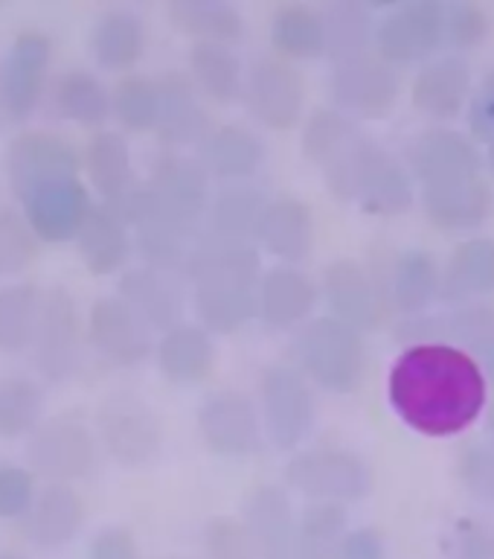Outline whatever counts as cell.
I'll list each match as a JSON object with an SVG mask.
<instances>
[{
    "mask_svg": "<svg viewBox=\"0 0 494 559\" xmlns=\"http://www.w3.org/2000/svg\"><path fill=\"white\" fill-rule=\"evenodd\" d=\"M113 117L129 131H155L160 120V82L148 76H122L111 91Z\"/></svg>",
    "mask_w": 494,
    "mask_h": 559,
    "instance_id": "cell-47",
    "label": "cell"
},
{
    "mask_svg": "<svg viewBox=\"0 0 494 559\" xmlns=\"http://www.w3.org/2000/svg\"><path fill=\"white\" fill-rule=\"evenodd\" d=\"M405 160H408L410 175L425 187L474 178L483 169L478 143L454 129L419 131L408 143Z\"/></svg>",
    "mask_w": 494,
    "mask_h": 559,
    "instance_id": "cell-14",
    "label": "cell"
},
{
    "mask_svg": "<svg viewBox=\"0 0 494 559\" xmlns=\"http://www.w3.org/2000/svg\"><path fill=\"white\" fill-rule=\"evenodd\" d=\"M489 431H492L494 437V402H492V411H489Z\"/></svg>",
    "mask_w": 494,
    "mask_h": 559,
    "instance_id": "cell-58",
    "label": "cell"
},
{
    "mask_svg": "<svg viewBox=\"0 0 494 559\" xmlns=\"http://www.w3.org/2000/svg\"><path fill=\"white\" fill-rule=\"evenodd\" d=\"M35 478L24 466L3 463L0 466V519H21L29 515L35 504Z\"/></svg>",
    "mask_w": 494,
    "mask_h": 559,
    "instance_id": "cell-50",
    "label": "cell"
},
{
    "mask_svg": "<svg viewBox=\"0 0 494 559\" xmlns=\"http://www.w3.org/2000/svg\"><path fill=\"white\" fill-rule=\"evenodd\" d=\"M52 59V41L41 29H24L0 61V111L9 120H29L41 103Z\"/></svg>",
    "mask_w": 494,
    "mask_h": 559,
    "instance_id": "cell-9",
    "label": "cell"
},
{
    "mask_svg": "<svg viewBox=\"0 0 494 559\" xmlns=\"http://www.w3.org/2000/svg\"><path fill=\"white\" fill-rule=\"evenodd\" d=\"M148 187L172 216L204 227L209 210V175L198 157H183L178 152H164L148 169Z\"/></svg>",
    "mask_w": 494,
    "mask_h": 559,
    "instance_id": "cell-17",
    "label": "cell"
},
{
    "mask_svg": "<svg viewBox=\"0 0 494 559\" xmlns=\"http://www.w3.org/2000/svg\"><path fill=\"white\" fill-rule=\"evenodd\" d=\"M82 353V318L70 288L52 286L44 292L41 318L33 338V365L47 382H64L79 367Z\"/></svg>",
    "mask_w": 494,
    "mask_h": 559,
    "instance_id": "cell-8",
    "label": "cell"
},
{
    "mask_svg": "<svg viewBox=\"0 0 494 559\" xmlns=\"http://www.w3.org/2000/svg\"><path fill=\"white\" fill-rule=\"evenodd\" d=\"M425 216L443 230H474L492 216L494 192L486 178H462V181L425 187L422 195Z\"/></svg>",
    "mask_w": 494,
    "mask_h": 559,
    "instance_id": "cell-25",
    "label": "cell"
},
{
    "mask_svg": "<svg viewBox=\"0 0 494 559\" xmlns=\"http://www.w3.org/2000/svg\"><path fill=\"white\" fill-rule=\"evenodd\" d=\"M183 274L192 283H204V280H248V283H260V251L248 239H227V236H216L204 230Z\"/></svg>",
    "mask_w": 494,
    "mask_h": 559,
    "instance_id": "cell-32",
    "label": "cell"
},
{
    "mask_svg": "<svg viewBox=\"0 0 494 559\" xmlns=\"http://www.w3.org/2000/svg\"><path fill=\"white\" fill-rule=\"evenodd\" d=\"M85 157L56 131L26 129L7 143L3 169L17 199L61 181H79Z\"/></svg>",
    "mask_w": 494,
    "mask_h": 559,
    "instance_id": "cell-6",
    "label": "cell"
},
{
    "mask_svg": "<svg viewBox=\"0 0 494 559\" xmlns=\"http://www.w3.org/2000/svg\"><path fill=\"white\" fill-rule=\"evenodd\" d=\"M492 166H494V146H492Z\"/></svg>",
    "mask_w": 494,
    "mask_h": 559,
    "instance_id": "cell-60",
    "label": "cell"
},
{
    "mask_svg": "<svg viewBox=\"0 0 494 559\" xmlns=\"http://www.w3.org/2000/svg\"><path fill=\"white\" fill-rule=\"evenodd\" d=\"M120 297L152 326L169 332L183 323V288L172 271L140 265L120 277Z\"/></svg>",
    "mask_w": 494,
    "mask_h": 559,
    "instance_id": "cell-21",
    "label": "cell"
},
{
    "mask_svg": "<svg viewBox=\"0 0 494 559\" xmlns=\"http://www.w3.org/2000/svg\"><path fill=\"white\" fill-rule=\"evenodd\" d=\"M489 33V17L478 3H457L445 7V41H451L457 50L478 47Z\"/></svg>",
    "mask_w": 494,
    "mask_h": 559,
    "instance_id": "cell-52",
    "label": "cell"
},
{
    "mask_svg": "<svg viewBox=\"0 0 494 559\" xmlns=\"http://www.w3.org/2000/svg\"><path fill=\"white\" fill-rule=\"evenodd\" d=\"M85 169L96 192L103 195V204L108 207H117L140 183L134 178V166H131L129 140L122 138L120 131L103 129L87 140Z\"/></svg>",
    "mask_w": 494,
    "mask_h": 559,
    "instance_id": "cell-33",
    "label": "cell"
},
{
    "mask_svg": "<svg viewBox=\"0 0 494 559\" xmlns=\"http://www.w3.org/2000/svg\"><path fill=\"white\" fill-rule=\"evenodd\" d=\"M260 393L270 443L277 449H294L303 443L314 423V400L303 376L291 367H268L262 373Z\"/></svg>",
    "mask_w": 494,
    "mask_h": 559,
    "instance_id": "cell-12",
    "label": "cell"
},
{
    "mask_svg": "<svg viewBox=\"0 0 494 559\" xmlns=\"http://www.w3.org/2000/svg\"><path fill=\"white\" fill-rule=\"evenodd\" d=\"M21 213L41 242H70L76 239L87 213L94 207L91 192L82 181H61L41 187L21 199Z\"/></svg>",
    "mask_w": 494,
    "mask_h": 559,
    "instance_id": "cell-18",
    "label": "cell"
},
{
    "mask_svg": "<svg viewBox=\"0 0 494 559\" xmlns=\"http://www.w3.org/2000/svg\"><path fill=\"white\" fill-rule=\"evenodd\" d=\"M91 347L117 367H134L152 353V326L120 295L99 297L87 312Z\"/></svg>",
    "mask_w": 494,
    "mask_h": 559,
    "instance_id": "cell-15",
    "label": "cell"
},
{
    "mask_svg": "<svg viewBox=\"0 0 494 559\" xmlns=\"http://www.w3.org/2000/svg\"><path fill=\"white\" fill-rule=\"evenodd\" d=\"M253 239L282 262L305 260V253L312 251L314 242L312 210L294 195L270 199Z\"/></svg>",
    "mask_w": 494,
    "mask_h": 559,
    "instance_id": "cell-28",
    "label": "cell"
},
{
    "mask_svg": "<svg viewBox=\"0 0 494 559\" xmlns=\"http://www.w3.org/2000/svg\"><path fill=\"white\" fill-rule=\"evenodd\" d=\"M335 559H384V542L382 536L370 527L347 533V539L340 545Z\"/></svg>",
    "mask_w": 494,
    "mask_h": 559,
    "instance_id": "cell-56",
    "label": "cell"
},
{
    "mask_svg": "<svg viewBox=\"0 0 494 559\" xmlns=\"http://www.w3.org/2000/svg\"><path fill=\"white\" fill-rule=\"evenodd\" d=\"M216 365V344L198 323H178L157 341V367L174 384H195L207 379Z\"/></svg>",
    "mask_w": 494,
    "mask_h": 559,
    "instance_id": "cell-31",
    "label": "cell"
},
{
    "mask_svg": "<svg viewBox=\"0 0 494 559\" xmlns=\"http://www.w3.org/2000/svg\"><path fill=\"white\" fill-rule=\"evenodd\" d=\"M364 131L358 129L352 117L335 108H317V111L305 120L303 129V155L312 160L314 166H326L347 152Z\"/></svg>",
    "mask_w": 494,
    "mask_h": 559,
    "instance_id": "cell-45",
    "label": "cell"
},
{
    "mask_svg": "<svg viewBox=\"0 0 494 559\" xmlns=\"http://www.w3.org/2000/svg\"><path fill=\"white\" fill-rule=\"evenodd\" d=\"M471 96V70L460 56H445L419 70L410 87L413 108L434 120H451Z\"/></svg>",
    "mask_w": 494,
    "mask_h": 559,
    "instance_id": "cell-26",
    "label": "cell"
},
{
    "mask_svg": "<svg viewBox=\"0 0 494 559\" xmlns=\"http://www.w3.org/2000/svg\"><path fill=\"white\" fill-rule=\"evenodd\" d=\"M160 82V120H157V138L164 146H190L207 138L209 126L207 108L201 103L198 87L183 73H166Z\"/></svg>",
    "mask_w": 494,
    "mask_h": 559,
    "instance_id": "cell-22",
    "label": "cell"
},
{
    "mask_svg": "<svg viewBox=\"0 0 494 559\" xmlns=\"http://www.w3.org/2000/svg\"><path fill=\"white\" fill-rule=\"evenodd\" d=\"M393 411L427 437L460 435L486 408V373L466 349L413 344L390 367Z\"/></svg>",
    "mask_w": 494,
    "mask_h": 559,
    "instance_id": "cell-1",
    "label": "cell"
},
{
    "mask_svg": "<svg viewBox=\"0 0 494 559\" xmlns=\"http://www.w3.org/2000/svg\"><path fill=\"white\" fill-rule=\"evenodd\" d=\"M323 35H326V56L335 59V64L361 59L366 56V47L373 44L375 29L373 17L358 3H335L323 12Z\"/></svg>",
    "mask_w": 494,
    "mask_h": 559,
    "instance_id": "cell-42",
    "label": "cell"
},
{
    "mask_svg": "<svg viewBox=\"0 0 494 559\" xmlns=\"http://www.w3.org/2000/svg\"><path fill=\"white\" fill-rule=\"evenodd\" d=\"M445 41V7L436 0L401 3L375 29V47L387 64L427 59Z\"/></svg>",
    "mask_w": 494,
    "mask_h": 559,
    "instance_id": "cell-13",
    "label": "cell"
},
{
    "mask_svg": "<svg viewBox=\"0 0 494 559\" xmlns=\"http://www.w3.org/2000/svg\"><path fill=\"white\" fill-rule=\"evenodd\" d=\"M347 539L344 504H312L297 519L294 559H335Z\"/></svg>",
    "mask_w": 494,
    "mask_h": 559,
    "instance_id": "cell-43",
    "label": "cell"
},
{
    "mask_svg": "<svg viewBox=\"0 0 494 559\" xmlns=\"http://www.w3.org/2000/svg\"><path fill=\"white\" fill-rule=\"evenodd\" d=\"M26 461L50 484L87 478L96 466L94 431L73 417L44 419L26 443Z\"/></svg>",
    "mask_w": 494,
    "mask_h": 559,
    "instance_id": "cell-7",
    "label": "cell"
},
{
    "mask_svg": "<svg viewBox=\"0 0 494 559\" xmlns=\"http://www.w3.org/2000/svg\"><path fill=\"white\" fill-rule=\"evenodd\" d=\"M172 24L204 44H227L242 38L244 21L236 7L221 0H178L169 7Z\"/></svg>",
    "mask_w": 494,
    "mask_h": 559,
    "instance_id": "cell-41",
    "label": "cell"
},
{
    "mask_svg": "<svg viewBox=\"0 0 494 559\" xmlns=\"http://www.w3.org/2000/svg\"><path fill=\"white\" fill-rule=\"evenodd\" d=\"M262 160H265L262 140L236 122L218 126L198 143V164L207 169L209 178L244 181L260 173Z\"/></svg>",
    "mask_w": 494,
    "mask_h": 559,
    "instance_id": "cell-29",
    "label": "cell"
},
{
    "mask_svg": "<svg viewBox=\"0 0 494 559\" xmlns=\"http://www.w3.org/2000/svg\"><path fill=\"white\" fill-rule=\"evenodd\" d=\"M76 245L85 269L96 277H108L117 274L131 257L129 225L108 204H94L79 230Z\"/></svg>",
    "mask_w": 494,
    "mask_h": 559,
    "instance_id": "cell-30",
    "label": "cell"
},
{
    "mask_svg": "<svg viewBox=\"0 0 494 559\" xmlns=\"http://www.w3.org/2000/svg\"><path fill=\"white\" fill-rule=\"evenodd\" d=\"M326 187L340 201H356L370 216H399L413 204V181L408 169L361 134L340 157L323 169Z\"/></svg>",
    "mask_w": 494,
    "mask_h": 559,
    "instance_id": "cell-2",
    "label": "cell"
},
{
    "mask_svg": "<svg viewBox=\"0 0 494 559\" xmlns=\"http://www.w3.org/2000/svg\"><path fill=\"white\" fill-rule=\"evenodd\" d=\"M260 283L248 280H204L195 283V312L201 326L218 335H233L260 314Z\"/></svg>",
    "mask_w": 494,
    "mask_h": 559,
    "instance_id": "cell-27",
    "label": "cell"
},
{
    "mask_svg": "<svg viewBox=\"0 0 494 559\" xmlns=\"http://www.w3.org/2000/svg\"><path fill=\"white\" fill-rule=\"evenodd\" d=\"M291 349L305 373L326 391L349 393L364 382V338H361V332L332 314L303 323Z\"/></svg>",
    "mask_w": 494,
    "mask_h": 559,
    "instance_id": "cell-3",
    "label": "cell"
},
{
    "mask_svg": "<svg viewBox=\"0 0 494 559\" xmlns=\"http://www.w3.org/2000/svg\"><path fill=\"white\" fill-rule=\"evenodd\" d=\"M52 103L64 120L96 129L113 114L111 94L91 70L73 68L61 73L52 85Z\"/></svg>",
    "mask_w": 494,
    "mask_h": 559,
    "instance_id": "cell-38",
    "label": "cell"
},
{
    "mask_svg": "<svg viewBox=\"0 0 494 559\" xmlns=\"http://www.w3.org/2000/svg\"><path fill=\"white\" fill-rule=\"evenodd\" d=\"M469 126L471 138L483 140V143L494 146V70L483 76L478 94L471 96Z\"/></svg>",
    "mask_w": 494,
    "mask_h": 559,
    "instance_id": "cell-54",
    "label": "cell"
},
{
    "mask_svg": "<svg viewBox=\"0 0 494 559\" xmlns=\"http://www.w3.org/2000/svg\"><path fill=\"white\" fill-rule=\"evenodd\" d=\"M268 195L260 187L251 183H233L209 201L207 222L204 230L227 239H248L251 242L256 236V227L262 222V213L268 207Z\"/></svg>",
    "mask_w": 494,
    "mask_h": 559,
    "instance_id": "cell-36",
    "label": "cell"
},
{
    "mask_svg": "<svg viewBox=\"0 0 494 559\" xmlns=\"http://www.w3.org/2000/svg\"><path fill=\"white\" fill-rule=\"evenodd\" d=\"M270 44L291 59H314L326 52L323 17L309 7H282L270 21Z\"/></svg>",
    "mask_w": 494,
    "mask_h": 559,
    "instance_id": "cell-44",
    "label": "cell"
},
{
    "mask_svg": "<svg viewBox=\"0 0 494 559\" xmlns=\"http://www.w3.org/2000/svg\"><path fill=\"white\" fill-rule=\"evenodd\" d=\"M436 295H443V274L434 257L419 248L401 251L387 277V297L393 309L405 314H422L434 304Z\"/></svg>",
    "mask_w": 494,
    "mask_h": 559,
    "instance_id": "cell-35",
    "label": "cell"
},
{
    "mask_svg": "<svg viewBox=\"0 0 494 559\" xmlns=\"http://www.w3.org/2000/svg\"><path fill=\"white\" fill-rule=\"evenodd\" d=\"M0 120H3V111H0Z\"/></svg>",
    "mask_w": 494,
    "mask_h": 559,
    "instance_id": "cell-61",
    "label": "cell"
},
{
    "mask_svg": "<svg viewBox=\"0 0 494 559\" xmlns=\"http://www.w3.org/2000/svg\"><path fill=\"white\" fill-rule=\"evenodd\" d=\"M198 431L218 457H248L262 445L260 414L244 393L221 391L201 402Z\"/></svg>",
    "mask_w": 494,
    "mask_h": 559,
    "instance_id": "cell-16",
    "label": "cell"
},
{
    "mask_svg": "<svg viewBox=\"0 0 494 559\" xmlns=\"http://www.w3.org/2000/svg\"><path fill=\"white\" fill-rule=\"evenodd\" d=\"M242 96L253 120L274 131H288L303 117L305 82L288 61L260 59L244 76Z\"/></svg>",
    "mask_w": 494,
    "mask_h": 559,
    "instance_id": "cell-10",
    "label": "cell"
},
{
    "mask_svg": "<svg viewBox=\"0 0 494 559\" xmlns=\"http://www.w3.org/2000/svg\"><path fill=\"white\" fill-rule=\"evenodd\" d=\"M96 431L105 452L125 469H140L164 449V426L155 408L137 393L117 391L96 408Z\"/></svg>",
    "mask_w": 494,
    "mask_h": 559,
    "instance_id": "cell-4",
    "label": "cell"
},
{
    "mask_svg": "<svg viewBox=\"0 0 494 559\" xmlns=\"http://www.w3.org/2000/svg\"><path fill=\"white\" fill-rule=\"evenodd\" d=\"M466 492L480 501H494V445H469L457 461Z\"/></svg>",
    "mask_w": 494,
    "mask_h": 559,
    "instance_id": "cell-51",
    "label": "cell"
},
{
    "mask_svg": "<svg viewBox=\"0 0 494 559\" xmlns=\"http://www.w3.org/2000/svg\"><path fill=\"white\" fill-rule=\"evenodd\" d=\"M329 94L347 117L382 120L399 103V73L384 59L361 56V59L335 64Z\"/></svg>",
    "mask_w": 494,
    "mask_h": 559,
    "instance_id": "cell-11",
    "label": "cell"
},
{
    "mask_svg": "<svg viewBox=\"0 0 494 559\" xmlns=\"http://www.w3.org/2000/svg\"><path fill=\"white\" fill-rule=\"evenodd\" d=\"M0 559H24V557H15V554H7V557H0Z\"/></svg>",
    "mask_w": 494,
    "mask_h": 559,
    "instance_id": "cell-59",
    "label": "cell"
},
{
    "mask_svg": "<svg viewBox=\"0 0 494 559\" xmlns=\"http://www.w3.org/2000/svg\"><path fill=\"white\" fill-rule=\"evenodd\" d=\"M474 353H478V365L483 367V373L492 376V382H494V326L492 330L483 335V338L478 341V347H474Z\"/></svg>",
    "mask_w": 494,
    "mask_h": 559,
    "instance_id": "cell-57",
    "label": "cell"
},
{
    "mask_svg": "<svg viewBox=\"0 0 494 559\" xmlns=\"http://www.w3.org/2000/svg\"><path fill=\"white\" fill-rule=\"evenodd\" d=\"M87 44L99 68L129 70L146 50V29H143V21L129 9H108L91 26Z\"/></svg>",
    "mask_w": 494,
    "mask_h": 559,
    "instance_id": "cell-34",
    "label": "cell"
},
{
    "mask_svg": "<svg viewBox=\"0 0 494 559\" xmlns=\"http://www.w3.org/2000/svg\"><path fill=\"white\" fill-rule=\"evenodd\" d=\"M483 295H494V239L478 236L451 251V262L443 274V297L466 300Z\"/></svg>",
    "mask_w": 494,
    "mask_h": 559,
    "instance_id": "cell-37",
    "label": "cell"
},
{
    "mask_svg": "<svg viewBox=\"0 0 494 559\" xmlns=\"http://www.w3.org/2000/svg\"><path fill=\"white\" fill-rule=\"evenodd\" d=\"M192 82L213 103H230L242 94V61L227 44L198 41L190 50Z\"/></svg>",
    "mask_w": 494,
    "mask_h": 559,
    "instance_id": "cell-40",
    "label": "cell"
},
{
    "mask_svg": "<svg viewBox=\"0 0 494 559\" xmlns=\"http://www.w3.org/2000/svg\"><path fill=\"white\" fill-rule=\"evenodd\" d=\"M38 245L24 213L17 210H0V277H17L38 260Z\"/></svg>",
    "mask_w": 494,
    "mask_h": 559,
    "instance_id": "cell-48",
    "label": "cell"
},
{
    "mask_svg": "<svg viewBox=\"0 0 494 559\" xmlns=\"http://www.w3.org/2000/svg\"><path fill=\"white\" fill-rule=\"evenodd\" d=\"M256 297H260V318L270 330L300 326L317 306V288L312 277L282 262L262 274Z\"/></svg>",
    "mask_w": 494,
    "mask_h": 559,
    "instance_id": "cell-23",
    "label": "cell"
},
{
    "mask_svg": "<svg viewBox=\"0 0 494 559\" xmlns=\"http://www.w3.org/2000/svg\"><path fill=\"white\" fill-rule=\"evenodd\" d=\"M323 297L338 318L352 330H375L384 318V297L364 265L352 260H335L323 271Z\"/></svg>",
    "mask_w": 494,
    "mask_h": 559,
    "instance_id": "cell-19",
    "label": "cell"
},
{
    "mask_svg": "<svg viewBox=\"0 0 494 559\" xmlns=\"http://www.w3.org/2000/svg\"><path fill=\"white\" fill-rule=\"evenodd\" d=\"M204 548L209 559H260L251 533L233 515H213L204 524Z\"/></svg>",
    "mask_w": 494,
    "mask_h": 559,
    "instance_id": "cell-49",
    "label": "cell"
},
{
    "mask_svg": "<svg viewBox=\"0 0 494 559\" xmlns=\"http://www.w3.org/2000/svg\"><path fill=\"white\" fill-rule=\"evenodd\" d=\"M288 487L314 504L361 501L373 487V475L356 452L340 445H314L294 454L286 466Z\"/></svg>",
    "mask_w": 494,
    "mask_h": 559,
    "instance_id": "cell-5",
    "label": "cell"
},
{
    "mask_svg": "<svg viewBox=\"0 0 494 559\" xmlns=\"http://www.w3.org/2000/svg\"><path fill=\"white\" fill-rule=\"evenodd\" d=\"M451 559H494V531L478 522H460L451 533Z\"/></svg>",
    "mask_w": 494,
    "mask_h": 559,
    "instance_id": "cell-53",
    "label": "cell"
},
{
    "mask_svg": "<svg viewBox=\"0 0 494 559\" xmlns=\"http://www.w3.org/2000/svg\"><path fill=\"white\" fill-rule=\"evenodd\" d=\"M44 391L29 376L0 379V437L33 435L41 426Z\"/></svg>",
    "mask_w": 494,
    "mask_h": 559,
    "instance_id": "cell-46",
    "label": "cell"
},
{
    "mask_svg": "<svg viewBox=\"0 0 494 559\" xmlns=\"http://www.w3.org/2000/svg\"><path fill=\"white\" fill-rule=\"evenodd\" d=\"M91 559H140L137 539L125 527H103L91 542Z\"/></svg>",
    "mask_w": 494,
    "mask_h": 559,
    "instance_id": "cell-55",
    "label": "cell"
},
{
    "mask_svg": "<svg viewBox=\"0 0 494 559\" xmlns=\"http://www.w3.org/2000/svg\"><path fill=\"white\" fill-rule=\"evenodd\" d=\"M44 292L35 283H7L0 286V353L17 356L33 349Z\"/></svg>",
    "mask_w": 494,
    "mask_h": 559,
    "instance_id": "cell-39",
    "label": "cell"
},
{
    "mask_svg": "<svg viewBox=\"0 0 494 559\" xmlns=\"http://www.w3.org/2000/svg\"><path fill=\"white\" fill-rule=\"evenodd\" d=\"M85 524V501L70 484H47L38 489L26 515V536L35 548L56 550L76 539Z\"/></svg>",
    "mask_w": 494,
    "mask_h": 559,
    "instance_id": "cell-24",
    "label": "cell"
},
{
    "mask_svg": "<svg viewBox=\"0 0 494 559\" xmlns=\"http://www.w3.org/2000/svg\"><path fill=\"white\" fill-rule=\"evenodd\" d=\"M244 527L260 559H294L297 519L291 501L274 484H260L244 498Z\"/></svg>",
    "mask_w": 494,
    "mask_h": 559,
    "instance_id": "cell-20",
    "label": "cell"
}]
</instances>
